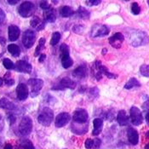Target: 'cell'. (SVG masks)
Wrapping results in <instances>:
<instances>
[{
  "label": "cell",
  "instance_id": "1",
  "mask_svg": "<svg viewBox=\"0 0 149 149\" xmlns=\"http://www.w3.org/2000/svg\"><path fill=\"white\" fill-rule=\"evenodd\" d=\"M130 40L132 45L138 47V46L145 45L148 44L149 38L146 33L137 30V31H133L130 34Z\"/></svg>",
  "mask_w": 149,
  "mask_h": 149
},
{
  "label": "cell",
  "instance_id": "2",
  "mask_svg": "<svg viewBox=\"0 0 149 149\" xmlns=\"http://www.w3.org/2000/svg\"><path fill=\"white\" fill-rule=\"evenodd\" d=\"M53 119H54V113L49 107L43 108V110L40 112L38 117V123L44 126H49L53 122Z\"/></svg>",
  "mask_w": 149,
  "mask_h": 149
},
{
  "label": "cell",
  "instance_id": "3",
  "mask_svg": "<svg viewBox=\"0 0 149 149\" xmlns=\"http://www.w3.org/2000/svg\"><path fill=\"white\" fill-rule=\"evenodd\" d=\"M19 132L22 136H28L33 130V120L31 119L30 117L25 116L23 117L22 119L20 122L19 125Z\"/></svg>",
  "mask_w": 149,
  "mask_h": 149
},
{
  "label": "cell",
  "instance_id": "4",
  "mask_svg": "<svg viewBox=\"0 0 149 149\" xmlns=\"http://www.w3.org/2000/svg\"><path fill=\"white\" fill-rule=\"evenodd\" d=\"M35 10H36L35 5L32 2L25 1L20 5V7L18 9V12H19L21 16L27 18V17H30L33 15Z\"/></svg>",
  "mask_w": 149,
  "mask_h": 149
},
{
  "label": "cell",
  "instance_id": "5",
  "mask_svg": "<svg viewBox=\"0 0 149 149\" xmlns=\"http://www.w3.org/2000/svg\"><path fill=\"white\" fill-rule=\"evenodd\" d=\"M130 117L131 123L136 126L141 125L142 122H143V117H142V114H141V112L136 107H132L130 108Z\"/></svg>",
  "mask_w": 149,
  "mask_h": 149
},
{
  "label": "cell",
  "instance_id": "6",
  "mask_svg": "<svg viewBox=\"0 0 149 149\" xmlns=\"http://www.w3.org/2000/svg\"><path fill=\"white\" fill-rule=\"evenodd\" d=\"M36 40V34L33 30H26L22 36V43L26 49L32 48Z\"/></svg>",
  "mask_w": 149,
  "mask_h": 149
},
{
  "label": "cell",
  "instance_id": "7",
  "mask_svg": "<svg viewBox=\"0 0 149 149\" xmlns=\"http://www.w3.org/2000/svg\"><path fill=\"white\" fill-rule=\"evenodd\" d=\"M28 85L32 88V96H37L44 86V81L39 79H31L28 80Z\"/></svg>",
  "mask_w": 149,
  "mask_h": 149
},
{
  "label": "cell",
  "instance_id": "8",
  "mask_svg": "<svg viewBox=\"0 0 149 149\" xmlns=\"http://www.w3.org/2000/svg\"><path fill=\"white\" fill-rule=\"evenodd\" d=\"M110 29L105 25H95L91 30V36L94 38L105 37L109 33Z\"/></svg>",
  "mask_w": 149,
  "mask_h": 149
},
{
  "label": "cell",
  "instance_id": "9",
  "mask_svg": "<svg viewBox=\"0 0 149 149\" xmlns=\"http://www.w3.org/2000/svg\"><path fill=\"white\" fill-rule=\"evenodd\" d=\"M72 118L77 124H84L88 121L89 115L84 109H78L73 113Z\"/></svg>",
  "mask_w": 149,
  "mask_h": 149
},
{
  "label": "cell",
  "instance_id": "10",
  "mask_svg": "<svg viewBox=\"0 0 149 149\" xmlns=\"http://www.w3.org/2000/svg\"><path fill=\"white\" fill-rule=\"evenodd\" d=\"M91 73L96 80H101L103 76V65L100 61L94 62L91 67Z\"/></svg>",
  "mask_w": 149,
  "mask_h": 149
},
{
  "label": "cell",
  "instance_id": "11",
  "mask_svg": "<svg viewBox=\"0 0 149 149\" xmlns=\"http://www.w3.org/2000/svg\"><path fill=\"white\" fill-rule=\"evenodd\" d=\"M76 82L72 81V79H70L69 78H63L62 79H61L60 83L58 84V85L53 87V90H65V89H75L76 88Z\"/></svg>",
  "mask_w": 149,
  "mask_h": 149
},
{
  "label": "cell",
  "instance_id": "12",
  "mask_svg": "<svg viewBox=\"0 0 149 149\" xmlns=\"http://www.w3.org/2000/svg\"><path fill=\"white\" fill-rule=\"evenodd\" d=\"M109 44L115 49H120L125 40V37L121 33H116L114 35L109 38Z\"/></svg>",
  "mask_w": 149,
  "mask_h": 149
},
{
  "label": "cell",
  "instance_id": "13",
  "mask_svg": "<svg viewBox=\"0 0 149 149\" xmlns=\"http://www.w3.org/2000/svg\"><path fill=\"white\" fill-rule=\"evenodd\" d=\"M71 119L70 114L68 113H61L56 116V121H55V125L56 127L57 128H61L67 125L69 123Z\"/></svg>",
  "mask_w": 149,
  "mask_h": 149
},
{
  "label": "cell",
  "instance_id": "14",
  "mask_svg": "<svg viewBox=\"0 0 149 149\" xmlns=\"http://www.w3.org/2000/svg\"><path fill=\"white\" fill-rule=\"evenodd\" d=\"M15 69L20 72H24V73H31L32 72V65L30 63H28L26 61H18L15 63Z\"/></svg>",
  "mask_w": 149,
  "mask_h": 149
},
{
  "label": "cell",
  "instance_id": "15",
  "mask_svg": "<svg viewBox=\"0 0 149 149\" xmlns=\"http://www.w3.org/2000/svg\"><path fill=\"white\" fill-rule=\"evenodd\" d=\"M16 95H17V98L20 101H25L29 95L28 87L26 86V84L22 83L20 84L16 88Z\"/></svg>",
  "mask_w": 149,
  "mask_h": 149
},
{
  "label": "cell",
  "instance_id": "16",
  "mask_svg": "<svg viewBox=\"0 0 149 149\" xmlns=\"http://www.w3.org/2000/svg\"><path fill=\"white\" fill-rule=\"evenodd\" d=\"M8 33H9V40L11 42H14V41H16L18 39V38L20 37L21 30L17 26L11 25L9 26Z\"/></svg>",
  "mask_w": 149,
  "mask_h": 149
},
{
  "label": "cell",
  "instance_id": "17",
  "mask_svg": "<svg viewBox=\"0 0 149 149\" xmlns=\"http://www.w3.org/2000/svg\"><path fill=\"white\" fill-rule=\"evenodd\" d=\"M127 136H128V140L130 144L132 145H137L139 141V134L137 130H136L133 128H130L127 131Z\"/></svg>",
  "mask_w": 149,
  "mask_h": 149
},
{
  "label": "cell",
  "instance_id": "18",
  "mask_svg": "<svg viewBox=\"0 0 149 149\" xmlns=\"http://www.w3.org/2000/svg\"><path fill=\"white\" fill-rule=\"evenodd\" d=\"M72 75L77 79H84L88 75V69L84 66H79V68L73 70Z\"/></svg>",
  "mask_w": 149,
  "mask_h": 149
},
{
  "label": "cell",
  "instance_id": "19",
  "mask_svg": "<svg viewBox=\"0 0 149 149\" xmlns=\"http://www.w3.org/2000/svg\"><path fill=\"white\" fill-rule=\"evenodd\" d=\"M117 120L120 126H125L129 124V117L125 110H120L117 115Z\"/></svg>",
  "mask_w": 149,
  "mask_h": 149
},
{
  "label": "cell",
  "instance_id": "20",
  "mask_svg": "<svg viewBox=\"0 0 149 149\" xmlns=\"http://www.w3.org/2000/svg\"><path fill=\"white\" fill-rule=\"evenodd\" d=\"M93 125H94V130L92 131V135L93 136H98L102 130L103 121L101 118H95L93 121Z\"/></svg>",
  "mask_w": 149,
  "mask_h": 149
},
{
  "label": "cell",
  "instance_id": "21",
  "mask_svg": "<svg viewBox=\"0 0 149 149\" xmlns=\"http://www.w3.org/2000/svg\"><path fill=\"white\" fill-rule=\"evenodd\" d=\"M61 65L65 69L69 68L72 66L73 61L70 57L69 53L68 54H61Z\"/></svg>",
  "mask_w": 149,
  "mask_h": 149
},
{
  "label": "cell",
  "instance_id": "22",
  "mask_svg": "<svg viewBox=\"0 0 149 149\" xmlns=\"http://www.w3.org/2000/svg\"><path fill=\"white\" fill-rule=\"evenodd\" d=\"M30 24H31V26H32L33 27L36 28L38 31L43 30V29L45 28V22H42V20H40V18L38 17V16H34V17L33 18V20H31Z\"/></svg>",
  "mask_w": 149,
  "mask_h": 149
},
{
  "label": "cell",
  "instance_id": "23",
  "mask_svg": "<svg viewBox=\"0 0 149 149\" xmlns=\"http://www.w3.org/2000/svg\"><path fill=\"white\" fill-rule=\"evenodd\" d=\"M44 17L46 22L50 23H53L56 22V11L53 9H49L48 10H46L44 14Z\"/></svg>",
  "mask_w": 149,
  "mask_h": 149
},
{
  "label": "cell",
  "instance_id": "24",
  "mask_svg": "<svg viewBox=\"0 0 149 149\" xmlns=\"http://www.w3.org/2000/svg\"><path fill=\"white\" fill-rule=\"evenodd\" d=\"M73 14H74V10H73L71 7L68 6V5H65V6H63V7H61V8L60 9V15H61L62 17H65V18L70 17V16H72Z\"/></svg>",
  "mask_w": 149,
  "mask_h": 149
},
{
  "label": "cell",
  "instance_id": "25",
  "mask_svg": "<svg viewBox=\"0 0 149 149\" xmlns=\"http://www.w3.org/2000/svg\"><path fill=\"white\" fill-rule=\"evenodd\" d=\"M0 107L3 108V109H10V110H13L15 108V104L12 103L11 102H10L8 99L6 98H2L0 100Z\"/></svg>",
  "mask_w": 149,
  "mask_h": 149
},
{
  "label": "cell",
  "instance_id": "26",
  "mask_svg": "<svg viewBox=\"0 0 149 149\" xmlns=\"http://www.w3.org/2000/svg\"><path fill=\"white\" fill-rule=\"evenodd\" d=\"M8 51L13 56L15 57H17L20 56V53H21V49H20V47L15 44H11V45H8Z\"/></svg>",
  "mask_w": 149,
  "mask_h": 149
},
{
  "label": "cell",
  "instance_id": "27",
  "mask_svg": "<svg viewBox=\"0 0 149 149\" xmlns=\"http://www.w3.org/2000/svg\"><path fill=\"white\" fill-rule=\"evenodd\" d=\"M140 86H141L140 82H139L136 79H135V78H131V79L125 84V89H126V90H130V89H132V88L140 87Z\"/></svg>",
  "mask_w": 149,
  "mask_h": 149
},
{
  "label": "cell",
  "instance_id": "28",
  "mask_svg": "<svg viewBox=\"0 0 149 149\" xmlns=\"http://www.w3.org/2000/svg\"><path fill=\"white\" fill-rule=\"evenodd\" d=\"M77 13H78L79 16L80 18H82V19H85V20H87V19H89V18H90V16H91L90 12L88 11L85 8H83V7H79Z\"/></svg>",
  "mask_w": 149,
  "mask_h": 149
},
{
  "label": "cell",
  "instance_id": "29",
  "mask_svg": "<svg viewBox=\"0 0 149 149\" xmlns=\"http://www.w3.org/2000/svg\"><path fill=\"white\" fill-rule=\"evenodd\" d=\"M45 38H41L39 39L38 45L37 46V49H36V50H35L34 52L35 56H38L41 53L42 49H43L44 47H45Z\"/></svg>",
  "mask_w": 149,
  "mask_h": 149
},
{
  "label": "cell",
  "instance_id": "30",
  "mask_svg": "<svg viewBox=\"0 0 149 149\" xmlns=\"http://www.w3.org/2000/svg\"><path fill=\"white\" fill-rule=\"evenodd\" d=\"M61 33L59 32H55L52 37H51V40H50V45L52 46H55L59 43V41L61 40Z\"/></svg>",
  "mask_w": 149,
  "mask_h": 149
},
{
  "label": "cell",
  "instance_id": "31",
  "mask_svg": "<svg viewBox=\"0 0 149 149\" xmlns=\"http://www.w3.org/2000/svg\"><path fill=\"white\" fill-rule=\"evenodd\" d=\"M3 67L8 70H11V69H15V64L13 63L10 59H8V58H5L3 61Z\"/></svg>",
  "mask_w": 149,
  "mask_h": 149
},
{
  "label": "cell",
  "instance_id": "32",
  "mask_svg": "<svg viewBox=\"0 0 149 149\" xmlns=\"http://www.w3.org/2000/svg\"><path fill=\"white\" fill-rule=\"evenodd\" d=\"M140 72L142 76L149 78V65H142L140 68Z\"/></svg>",
  "mask_w": 149,
  "mask_h": 149
},
{
  "label": "cell",
  "instance_id": "33",
  "mask_svg": "<svg viewBox=\"0 0 149 149\" xmlns=\"http://www.w3.org/2000/svg\"><path fill=\"white\" fill-rule=\"evenodd\" d=\"M4 82L5 84L8 85V86H11L15 84V80L12 79L10 78V72H7L5 73V76H4Z\"/></svg>",
  "mask_w": 149,
  "mask_h": 149
},
{
  "label": "cell",
  "instance_id": "34",
  "mask_svg": "<svg viewBox=\"0 0 149 149\" xmlns=\"http://www.w3.org/2000/svg\"><path fill=\"white\" fill-rule=\"evenodd\" d=\"M131 12L134 14V15H139L140 12H141V8L139 6L137 3H133L131 4Z\"/></svg>",
  "mask_w": 149,
  "mask_h": 149
},
{
  "label": "cell",
  "instance_id": "35",
  "mask_svg": "<svg viewBox=\"0 0 149 149\" xmlns=\"http://www.w3.org/2000/svg\"><path fill=\"white\" fill-rule=\"evenodd\" d=\"M103 75H106L108 79H116V78L118 77L116 74L111 73L105 66H103Z\"/></svg>",
  "mask_w": 149,
  "mask_h": 149
},
{
  "label": "cell",
  "instance_id": "36",
  "mask_svg": "<svg viewBox=\"0 0 149 149\" xmlns=\"http://www.w3.org/2000/svg\"><path fill=\"white\" fill-rule=\"evenodd\" d=\"M23 149H35L33 144L30 141H25L22 144Z\"/></svg>",
  "mask_w": 149,
  "mask_h": 149
},
{
  "label": "cell",
  "instance_id": "37",
  "mask_svg": "<svg viewBox=\"0 0 149 149\" xmlns=\"http://www.w3.org/2000/svg\"><path fill=\"white\" fill-rule=\"evenodd\" d=\"M93 141H94V145H93V148L95 149H98L100 148V146L102 145V141L99 139V138H95L94 140H93Z\"/></svg>",
  "mask_w": 149,
  "mask_h": 149
},
{
  "label": "cell",
  "instance_id": "38",
  "mask_svg": "<svg viewBox=\"0 0 149 149\" xmlns=\"http://www.w3.org/2000/svg\"><path fill=\"white\" fill-rule=\"evenodd\" d=\"M93 145H94V141H93V140L92 139H87L86 141H85V143H84V146H85V148L87 149H91L93 148Z\"/></svg>",
  "mask_w": 149,
  "mask_h": 149
},
{
  "label": "cell",
  "instance_id": "39",
  "mask_svg": "<svg viewBox=\"0 0 149 149\" xmlns=\"http://www.w3.org/2000/svg\"><path fill=\"white\" fill-rule=\"evenodd\" d=\"M40 7L43 9V10H49L50 9V6H49V3L47 2V1H42L41 3H40Z\"/></svg>",
  "mask_w": 149,
  "mask_h": 149
},
{
  "label": "cell",
  "instance_id": "40",
  "mask_svg": "<svg viewBox=\"0 0 149 149\" xmlns=\"http://www.w3.org/2000/svg\"><path fill=\"white\" fill-rule=\"evenodd\" d=\"M86 3L91 6H95L101 3V1L100 0H90V1H86Z\"/></svg>",
  "mask_w": 149,
  "mask_h": 149
},
{
  "label": "cell",
  "instance_id": "41",
  "mask_svg": "<svg viewBox=\"0 0 149 149\" xmlns=\"http://www.w3.org/2000/svg\"><path fill=\"white\" fill-rule=\"evenodd\" d=\"M5 16H6V15H5V13H4V11L0 8V22H3V21L5 19Z\"/></svg>",
  "mask_w": 149,
  "mask_h": 149
},
{
  "label": "cell",
  "instance_id": "42",
  "mask_svg": "<svg viewBox=\"0 0 149 149\" xmlns=\"http://www.w3.org/2000/svg\"><path fill=\"white\" fill-rule=\"evenodd\" d=\"M45 58H46L45 54H41V55H40V56H39V59H38V61H39L40 63H42V62H44V61H45Z\"/></svg>",
  "mask_w": 149,
  "mask_h": 149
},
{
  "label": "cell",
  "instance_id": "43",
  "mask_svg": "<svg viewBox=\"0 0 149 149\" xmlns=\"http://www.w3.org/2000/svg\"><path fill=\"white\" fill-rule=\"evenodd\" d=\"M4 149H13V147H12L11 144L8 143V144H6V145L4 146Z\"/></svg>",
  "mask_w": 149,
  "mask_h": 149
},
{
  "label": "cell",
  "instance_id": "44",
  "mask_svg": "<svg viewBox=\"0 0 149 149\" xmlns=\"http://www.w3.org/2000/svg\"><path fill=\"white\" fill-rule=\"evenodd\" d=\"M18 2H19V1H16V0H15V1H10V0L8 1V3H9L10 4H11V5H15V4H16V3H18Z\"/></svg>",
  "mask_w": 149,
  "mask_h": 149
},
{
  "label": "cell",
  "instance_id": "45",
  "mask_svg": "<svg viewBox=\"0 0 149 149\" xmlns=\"http://www.w3.org/2000/svg\"><path fill=\"white\" fill-rule=\"evenodd\" d=\"M146 121H147L148 125H149V112L147 113V115H146Z\"/></svg>",
  "mask_w": 149,
  "mask_h": 149
},
{
  "label": "cell",
  "instance_id": "46",
  "mask_svg": "<svg viewBox=\"0 0 149 149\" xmlns=\"http://www.w3.org/2000/svg\"><path fill=\"white\" fill-rule=\"evenodd\" d=\"M3 79L2 78H0V87L3 85Z\"/></svg>",
  "mask_w": 149,
  "mask_h": 149
},
{
  "label": "cell",
  "instance_id": "47",
  "mask_svg": "<svg viewBox=\"0 0 149 149\" xmlns=\"http://www.w3.org/2000/svg\"><path fill=\"white\" fill-rule=\"evenodd\" d=\"M102 53V55H106V53H107V49H104Z\"/></svg>",
  "mask_w": 149,
  "mask_h": 149
},
{
  "label": "cell",
  "instance_id": "48",
  "mask_svg": "<svg viewBox=\"0 0 149 149\" xmlns=\"http://www.w3.org/2000/svg\"><path fill=\"white\" fill-rule=\"evenodd\" d=\"M145 149H149V143H148V144L145 146Z\"/></svg>",
  "mask_w": 149,
  "mask_h": 149
},
{
  "label": "cell",
  "instance_id": "49",
  "mask_svg": "<svg viewBox=\"0 0 149 149\" xmlns=\"http://www.w3.org/2000/svg\"><path fill=\"white\" fill-rule=\"evenodd\" d=\"M146 137L149 138V131H148V132L146 133Z\"/></svg>",
  "mask_w": 149,
  "mask_h": 149
},
{
  "label": "cell",
  "instance_id": "50",
  "mask_svg": "<svg viewBox=\"0 0 149 149\" xmlns=\"http://www.w3.org/2000/svg\"><path fill=\"white\" fill-rule=\"evenodd\" d=\"M1 118H2V116L0 115V120H1Z\"/></svg>",
  "mask_w": 149,
  "mask_h": 149
},
{
  "label": "cell",
  "instance_id": "51",
  "mask_svg": "<svg viewBox=\"0 0 149 149\" xmlns=\"http://www.w3.org/2000/svg\"><path fill=\"white\" fill-rule=\"evenodd\" d=\"M148 4H149V1H148Z\"/></svg>",
  "mask_w": 149,
  "mask_h": 149
}]
</instances>
